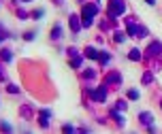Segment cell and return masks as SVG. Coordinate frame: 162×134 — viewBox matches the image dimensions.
<instances>
[{"mask_svg": "<svg viewBox=\"0 0 162 134\" xmlns=\"http://www.w3.org/2000/svg\"><path fill=\"white\" fill-rule=\"evenodd\" d=\"M139 58H141V51H139V49H132V51H130V60H139Z\"/></svg>", "mask_w": 162, "mask_h": 134, "instance_id": "cell-8", "label": "cell"}, {"mask_svg": "<svg viewBox=\"0 0 162 134\" xmlns=\"http://www.w3.org/2000/svg\"><path fill=\"white\" fill-rule=\"evenodd\" d=\"M85 55H87V58H92V60H94V58H98V51H96V49H92V47H90V49L85 51Z\"/></svg>", "mask_w": 162, "mask_h": 134, "instance_id": "cell-6", "label": "cell"}, {"mask_svg": "<svg viewBox=\"0 0 162 134\" xmlns=\"http://www.w3.org/2000/svg\"><path fill=\"white\" fill-rule=\"evenodd\" d=\"M147 2H149V4H154V2H156V0H147Z\"/></svg>", "mask_w": 162, "mask_h": 134, "instance_id": "cell-12", "label": "cell"}, {"mask_svg": "<svg viewBox=\"0 0 162 134\" xmlns=\"http://www.w3.org/2000/svg\"><path fill=\"white\" fill-rule=\"evenodd\" d=\"M107 81H111V83H118V81H120V75H118V73H113V75H109V77H107Z\"/></svg>", "mask_w": 162, "mask_h": 134, "instance_id": "cell-7", "label": "cell"}, {"mask_svg": "<svg viewBox=\"0 0 162 134\" xmlns=\"http://www.w3.org/2000/svg\"><path fill=\"white\" fill-rule=\"evenodd\" d=\"M71 28H73L75 32H77V30L81 28V24H79V19H77V15H73V17H71Z\"/></svg>", "mask_w": 162, "mask_h": 134, "instance_id": "cell-4", "label": "cell"}, {"mask_svg": "<svg viewBox=\"0 0 162 134\" xmlns=\"http://www.w3.org/2000/svg\"><path fill=\"white\" fill-rule=\"evenodd\" d=\"M109 13H111V17H118L120 13H124V2H122V0H111Z\"/></svg>", "mask_w": 162, "mask_h": 134, "instance_id": "cell-1", "label": "cell"}, {"mask_svg": "<svg viewBox=\"0 0 162 134\" xmlns=\"http://www.w3.org/2000/svg\"><path fill=\"white\" fill-rule=\"evenodd\" d=\"M51 36H53V38H60V28H58V26L53 28V32H51Z\"/></svg>", "mask_w": 162, "mask_h": 134, "instance_id": "cell-10", "label": "cell"}, {"mask_svg": "<svg viewBox=\"0 0 162 134\" xmlns=\"http://www.w3.org/2000/svg\"><path fill=\"white\" fill-rule=\"evenodd\" d=\"M92 98H94V100H98V102H102L105 98H107V89L105 87H98V89H92Z\"/></svg>", "mask_w": 162, "mask_h": 134, "instance_id": "cell-2", "label": "cell"}, {"mask_svg": "<svg viewBox=\"0 0 162 134\" xmlns=\"http://www.w3.org/2000/svg\"><path fill=\"white\" fill-rule=\"evenodd\" d=\"M160 51H162V45H160V43H151V45H149V53H151V55H156V53H160Z\"/></svg>", "mask_w": 162, "mask_h": 134, "instance_id": "cell-3", "label": "cell"}, {"mask_svg": "<svg viewBox=\"0 0 162 134\" xmlns=\"http://www.w3.org/2000/svg\"><path fill=\"white\" fill-rule=\"evenodd\" d=\"M139 119L149 126V124H151V113H141V115H139Z\"/></svg>", "mask_w": 162, "mask_h": 134, "instance_id": "cell-5", "label": "cell"}, {"mask_svg": "<svg viewBox=\"0 0 162 134\" xmlns=\"http://www.w3.org/2000/svg\"><path fill=\"white\" fill-rule=\"evenodd\" d=\"M115 40L122 43V40H124V34H122V32H118V34H115Z\"/></svg>", "mask_w": 162, "mask_h": 134, "instance_id": "cell-11", "label": "cell"}, {"mask_svg": "<svg viewBox=\"0 0 162 134\" xmlns=\"http://www.w3.org/2000/svg\"><path fill=\"white\" fill-rule=\"evenodd\" d=\"M128 98H130V100H136V98H139V94L134 92V89H130V92H128Z\"/></svg>", "mask_w": 162, "mask_h": 134, "instance_id": "cell-9", "label": "cell"}]
</instances>
